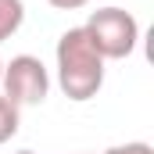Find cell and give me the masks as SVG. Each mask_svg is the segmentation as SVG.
Returning <instances> with one entry per match:
<instances>
[{"instance_id":"6da1fadb","label":"cell","mask_w":154,"mask_h":154,"mask_svg":"<svg viewBox=\"0 0 154 154\" xmlns=\"http://www.w3.org/2000/svg\"><path fill=\"white\" fill-rule=\"evenodd\" d=\"M57 86L68 100H90L104 86V57L82 25L61 32L57 39Z\"/></svg>"},{"instance_id":"7a4b0ae2","label":"cell","mask_w":154,"mask_h":154,"mask_svg":"<svg viewBox=\"0 0 154 154\" xmlns=\"http://www.w3.org/2000/svg\"><path fill=\"white\" fill-rule=\"evenodd\" d=\"M82 29H86V36L93 39V47L100 50L104 61H122V57H129V54L136 50V43H140V25H136V18H133L129 11H122V7H100V11H93Z\"/></svg>"},{"instance_id":"3957f363","label":"cell","mask_w":154,"mask_h":154,"mask_svg":"<svg viewBox=\"0 0 154 154\" xmlns=\"http://www.w3.org/2000/svg\"><path fill=\"white\" fill-rule=\"evenodd\" d=\"M0 90L4 97L14 104V108H36L47 100V90H50V75L43 68V61L32 54H18L4 65V79H0Z\"/></svg>"},{"instance_id":"277c9868","label":"cell","mask_w":154,"mask_h":154,"mask_svg":"<svg viewBox=\"0 0 154 154\" xmlns=\"http://www.w3.org/2000/svg\"><path fill=\"white\" fill-rule=\"evenodd\" d=\"M25 22V4L22 0H0V43L11 39Z\"/></svg>"},{"instance_id":"5b68a950","label":"cell","mask_w":154,"mask_h":154,"mask_svg":"<svg viewBox=\"0 0 154 154\" xmlns=\"http://www.w3.org/2000/svg\"><path fill=\"white\" fill-rule=\"evenodd\" d=\"M14 133H18V108L0 93V143H7Z\"/></svg>"},{"instance_id":"8992f818","label":"cell","mask_w":154,"mask_h":154,"mask_svg":"<svg viewBox=\"0 0 154 154\" xmlns=\"http://www.w3.org/2000/svg\"><path fill=\"white\" fill-rule=\"evenodd\" d=\"M104 154H154V147L136 140V143H118V147H108Z\"/></svg>"},{"instance_id":"52a82bcc","label":"cell","mask_w":154,"mask_h":154,"mask_svg":"<svg viewBox=\"0 0 154 154\" xmlns=\"http://www.w3.org/2000/svg\"><path fill=\"white\" fill-rule=\"evenodd\" d=\"M50 7H57V11H79V7H86L90 0H47Z\"/></svg>"},{"instance_id":"ba28073f","label":"cell","mask_w":154,"mask_h":154,"mask_svg":"<svg viewBox=\"0 0 154 154\" xmlns=\"http://www.w3.org/2000/svg\"><path fill=\"white\" fill-rule=\"evenodd\" d=\"M14 154H36V151H14Z\"/></svg>"},{"instance_id":"9c48e42d","label":"cell","mask_w":154,"mask_h":154,"mask_svg":"<svg viewBox=\"0 0 154 154\" xmlns=\"http://www.w3.org/2000/svg\"><path fill=\"white\" fill-rule=\"evenodd\" d=\"M0 79H4V61H0Z\"/></svg>"}]
</instances>
